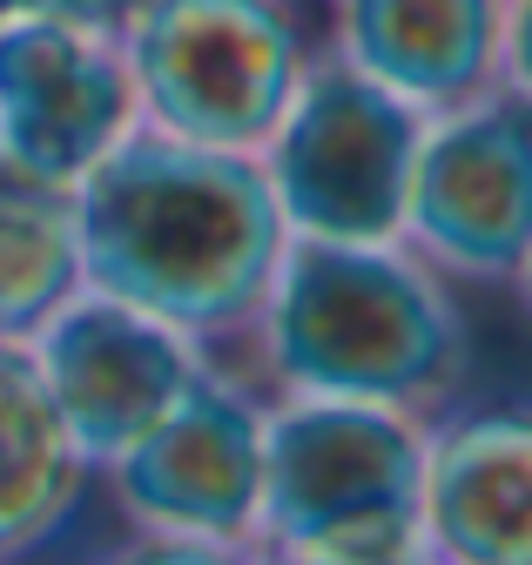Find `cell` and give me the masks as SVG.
<instances>
[{
  "label": "cell",
  "mask_w": 532,
  "mask_h": 565,
  "mask_svg": "<svg viewBox=\"0 0 532 565\" xmlns=\"http://www.w3.org/2000/svg\"><path fill=\"white\" fill-rule=\"evenodd\" d=\"M425 115L377 88L330 41H317L304 82L256 149L290 236L317 243H397Z\"/></svg>",
  "instance_id": "cell-5"
},
{
  "label": "cell",
  "mask_w": 532,
  "mask_h": 565,
  "mask_svg": "<svg viewBox=\"0 0 532 565\" xmlns=\"http://www.w3.org/2000/svg\"><path fill=\"white\" fill-rule=\"evenodd\" d=\"M499 82L532 102V0H506V41H499Z\"/></svg>",
  "instance_id": "cell-15"
},
{
  "label": "cell",
  "mask_w": 532,
  "mask_h": 565,
  "mask_svg": "<svg viewBox=\"0 0 532 565\" xmlns=\"http://www.w3.org/2000/svg\"><path fill=\"white\" fill-rule=\"evenodd\" d=\"M28 350L41 364L61 431L88 458V471L121 458L210 371V350L195 337L169 330L162 317L121 303V297H102V290L68 297L28 337Z\"/></svg>",
  "instance_id": "cell-9"
},
{
  "label": "cell",
  "mask_w": 532,
  "mask_h": 565,
  "mask_svg": "<svg viewBox=\"0 0 532 565\" xmlns=\"http://www.w3.org/2000/svg\"><path fill=\"white\" fill-rule=\"evenodd\" d=\"M397 243L438 276L512 282L532 249V102L506 82L425 115Z\"/></svg>",
  "instance_id": "cell-6"
},
{
  "label": "cell",
  "mask_w": 532,
  "mask_h": 565,
  "mask_svg": "<svg viewBox=\"0 0 532 565\" xmlns=\"http://www.w3.org/2000/svg\"><path fill=\"white\" fill-rule=\"evenodd\" d=\"M68 195L88 290L162 317L203 350L249 337L290 243L256 156L136 121Z\"/></svg>",
  "instance_id": "cell-1"
},
{
  "label": "cell",
  "mask_w": 532,
  "mask_h": 565,
  "mask_svg": "<svg viewBox=\"0 0 532 565\" xmlns=\"http://www.w3.org/2000/svg\"><path fill=\"white\" fill-rule=\"evenodd\" d=\"M249 337L277 397H351L425 417L472 371L445 276L405 243L290 236Z\"/></svg>",
  "instance_id": "cell-2"
},
{
  "label": "cell",
  "mask_w": 532,
  "mask_h": 565,
  "mask_svg": "<svg viewBox=\"0 0 532 565\" xmlns=\"http://www.w3.org/2000/svg\"><path fill=\"white\" fill-rule=\"evenodd\" d=\"M256 565H330V558H310V552H270V545H256Z\"/></svg>",
  "instance_id": "cell-17"
},
{
  "label": "cell",
  "mask_w": 532,
  "mask_h": 565,
  "mask_svg": "<svg viewBox=\"0 0 532 565\" xmlns=\"http://www.w3.org/2000/svg\"><path fill=\"white\" fill-rule=\"evenodd\" d=\"M21 8H47V14H68V21H88V28L121 34L128 21L149 8V0H14V14H21Z\"/></svg>",
  "instance_id": "cell-16"
},
{
  "label": "cell",
  "mask_w": 532,
  "mask_h": 565,
  "mask_svg": "<svg viewBox=\"0 0 532 565\" xmlns=\"http://www.w3.org/2000/svg\"><path fill=\"white\" fill-rule=\"evenodd\" d=\"M136 75L121 34L21 8L0 14V162L75 189L136 128Z\"/></svg>",
  "instance_id": "cell-7"
},
{
  "label": "cell",
  "mask_w": 532,
  "mask_h": 565,
  "mask_svg": "<svg viewBox=\"0 0 532 565\" xmlns=\"http://www.w3.org/2000/svg\"><path fill=\"white\" fill-rule=\"evenodd\" d=\"M88 458L68 445L21 337H0V565L47 545L88 491Z\"/></svg>",
  "instance_id": "cell-12"
},
{
  "label": "cell",
  "mask_w": 532,
  "mask_h": 565,
  "mask_svg": "<svg viewBox=\"0 0 532 565\" xmlns=\"http://www.w3.org/2000/svg\"><path fill=\"white\" fill-rule=\"evenodd\" d=\"M95 565H256V545H210V539L136 532L121 552H108V558H95Z\"/></svg>",
  "instance_id": "cell-14"
},
{
  "label": "cell",
  "mask_w": 532,
  "mask_h": 565,
  "mask_svg": "<svg viewBox=\"0 0 532 565\" xmlns=\"http://www.w3.org/2000/svg\"><path fill=\"white\" fill-rule=\"evenodd\" d=\"M256 545L330 565H425V424L391 404H263Z\"/></svg>",
  "instance_id": "cell-3"
},
{
  "label": "cell",
  "mask_w": 532,
  "mask_h": 565,
  "mask_svg": "<svg viewBox=\"0 0 532 565\" xmlns=\"http://www.w3.org/2000/svg\"><path fill=\"white\" fill-rule=\"evenodd\" d=\"M425 558L532 565V404L465 411L425 431Z\"/></svg>",
  "instance_id": "cell-10"
},
{
  "label": "cell",
  "mask_w": 532,
  "mask_h": 565,
  "mask_svg": "<svg viewBox=\"0 0 532 565\" xmlns=\"http://www.w3.org/2000/svg\"><path fill=\"white\" fill-rule=\"evenodd\" d=\"M330 47L418 115L499 88L506 0H323Z\"/></svg>",
  "instance_id": "cell-11"
},
{
  "label": "cell",
  "mask_w": 532,
  "mask_h": 565,
  "mask_svg": "<svg viewBox=\"0 0 532 565\" xmlns=\"http://www.w3.org/2000/svg\"><path fill=\"white\" fill-rule=\"evenodd\" d=\"M512 290H519V310L532 317V249H525V263H519V276H512Z\"/></svg>",
  "instance_id": "cell-18"
},
{
  "label": "cell",
  "mask_w": 532,
  "mask_h": 565,
  "mask_svg": "<svg viewBox=\"0 0 532 565\" xmlns=\"http://www.w3.org/2000/svg\"><path fill=\"white\" fill-rule=\"evenodd\" d=\"M88 290L75 195L0 162V337H34L68 297Z\"/></svg>",
  "instance_id": "cell-13"
},
{
  "label": "cell",
  "mask_w": 532,
  "mask_h": 565,
  "mask_svg": "<svg viewBox=\"0 0 532 565\" xmlns=\"http://www.w3.org/2000/svg\"><path fill=\"white\" fill-rule=\"evenodd\" d=\"M136 115L203 149L256 156L317 54L304 0H149L121 28Z\"/></svg>",
  "instance_id": "cell-4"
},
{
  "label": "cell",
  "mask_w": 532,
  "mask_h": 565,
  "mask_svg": "<svg viewBox=\"0 0 532 565\" xmlns=\"http://www.w3.org/2000/svg\"><path fill=\"white\" fill-rule=\"evenodd\" d=\"M102 484L136 532L256 545L263 397L210 364L162 424H149L121 458L102 465Z\"/></svg>",
  "instance_id": "cell-8"
},
{
  "label": "cell",
  "mask_w": 532,
  "mask_h": 565,
  "mask_svg": "<svg viewBox=\"0 0 532 565\" xmlns=\"http://www.w3.org/2000/svg\"><path fill=\"white\" fill-rule=\"evenodd\" d=\"M425 565H432V558H425Z\"/></svg>",
  "instance_id": "cell-19"
}]
</instances>
